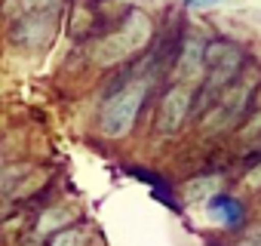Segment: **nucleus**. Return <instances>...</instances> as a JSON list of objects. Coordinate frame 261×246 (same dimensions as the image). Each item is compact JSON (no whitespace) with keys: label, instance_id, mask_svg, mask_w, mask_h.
Masks as SVG:
<instances>
[{"label":"nucleus","instance_id":"9","mask_svg":"<svg viewBox=\"0 0 261 246\" xmlns=\"http://www.w3.org/2000/svg\"><path fill=\"white\" fill-rule=\"evenodd\" d=\"M46 7H53V0H7V16L25 19V16L37 13V10H46Z\"/></svg>","mask_w":261,"mask_h":246},{"label":"nucleus","instance_id":"6","mask_svg":"<svg viewBox=\"0 0 261 246\" xmlns=\"http://www.w3.org/2000/svg\"><path fill=\"white\" fill-rule=\"evenodd\" d=\"M203 65H206V46L200 40H188L185 50H181V59L175 65V77L178 80H197L203 74Z\"/></svg>","mask_w":261,"mask_h":246},{"label":"nucleus","instance_id":"8","mask_svg":"<svg viewBox=\"0 0 261 246\" xmlns=\"http://www.w3.org/2000/svg\"><path fill=\"white\" fill-rule=\"evenodd\" d=\"M209 212H212V218H218L221 225H237L240 218H243V206L233 200V197H212L209 200Z\"/></svg>","mask_w":261,"mask_h":246},{"label":"nucleus","instance_id":"1","mask_svg":"<svg viewBox=\"0 0 261 246\" xmlns=\"http://www.w3.org/2000/svg\"><path fill=\"white\" fill-rule=\"evenodd\" d=\"M151 31H154V28H151V19H148L142 10H133L114 34H108V37L95 46V62H98V65H117V62H123V59H129V56H136V53L145 50V43L151 40Z\"/></svg>","mask_w":261,"mask_h":246},{"label":"nucleus","instance_id":"12","mask_svg":"<svg viewBox=\"0 0 261 246\" xmlns=\"http://www.w3.org/2000/svg\"><path fill=\"white\" fill-rule=\"evenodd\" d=\"M221 0H188V7H194V10H209V7H218Z\"/></svg>","mask_w":261,"mask_h":246},{"label":"nucleus","instance_id":"4","mask_svg":"<svg viewBox=\"0 0 261 246\" xmlns=\"http://www.w3.org/2000/svg\"><path fill=\"white\" fill-rule=\"evenodd\" d=\"M53 31H56V10L46 7V10H37V13L22 19V25L16 28V40L28 43L31 50H37V46H43L53 37Z\"/></svg>","mask_w":261,"mask_h":246},{"label":"nucleus","instance_id":"7","mask_svg":"<svg viewBox=\"0 0 261 246\" xmlns=\"http://www.w3.org/2000/svg\"><path fill=\"white\" fill-rule=\"evenodd\" d=\"M218 191H221V179L218 176H200V179H191L185 185V197L191 203H206V200L218 197Z\"/></svg>","mask_w":261,"mask_h":246},{"label":"nucleus","instance_id":"10","mask_svg":"<svg viewBox=\"0 0 261 246\" xmlns=\"http://www.w3.org/2000/svg\"><path fill=\"white\" fill-rule=\"evenodd\" d=\"M71 218V212H65V209H49L43 218H40V225H37V231L40 234H46V231H53V228H59V225H65Z\"/></svg>","mask_w":261,"mask_h":246},{"label":"nucleus","instance_id":"5","mask_svg":"<svg viewBox=\"0 0 261 246\" xmlns=\"http://www.w3.org/2000/svg\"><path fill=\"white\" fill-rule=\"evenodd\" d=\"M249 92H252V86H249V83H240L237 89H230L227 95H221L215 114L209 117V127H212V130H221V127H227V123H233V120L243 114V108H246V102H249Z\"/></svg>","mask_w":261,"mask_h":246},{"label":"nucleus","instance_id":"11","mask_svg":"<svg viewBox=\"0 0 261 246\" xmlns=\"http://www.w3.org/2000/svg\"><path fill=\"white\" fill-rule=\"evenodd\" d=\"M83 240H86V234L71 228V231H62V234H59L49 246H83Z\"/></svg>","mask_w":261,"mask_h":246},{"label":"nucleus","instance_id":"2","mask_svg":"<svg viewBox=\"0 0 261 246\" xmlns=\"http://www.w3.org/2000/svg\"><path fill=\"white\" fill-rule=\"evenodd\" d=\"M145 92H148V86L142 80H136V83H126L123 89H117L105 102L98 127H101V133L108 139H123L129 130H133V123H136V117L142 111V102H145Z\"/></svg>","mask_w":261,"mask_h":246},{"label":"nucleus","instance_id":"3","mask_svg":"<svg viewBox=\"0 0 261 246\" xmlns=\"http://www.w3.org/2000/svg\"><path fill=\"white\" fill-rule=\"evenodd\" d=\"M188 111H191V92H188V86H172L163 95V105H160V117H157L160 133L172 136L181 123H185Z\"/></svg>","mask_w":261,"mask_h":246}]
</instances>
